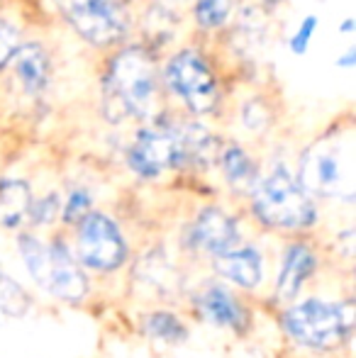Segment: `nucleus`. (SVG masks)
Returning a JSON list of instances; mask_svg holds the SVG:
<instances>
[{
	"label": "nucleus",
	"instance_id": "9",
	"mask_svg": "<svg viewBox=\"0 0 356 358\" xmlns=\"http://www.w3.org/2000/svg\"><path fill=\"white\" fill-rule=\"evenodd\" d=\"M64 17L86 42L110 47L127 32V17L118 0H59Z\"/></svg>",
	"mask_w": 356,
	"mask_h": 358
},
{
	"label": "nucleus",
	"instance_id": "22",
	"mask_svg": "<svg viewBox=\"0 0 356 358\" xmlns=\"http://www.w3.org/2000/svg\"><path fill=\"white\" fill-rule=\"evenodd\" d=\"M320 20L315 17V15H308V17L303 20V22L298 24V29H295V34L290 37V52L295 54V57H303L305 52H308L310 47V39H313L315 29H318Z\"/></svg>",
	"mask_w": 356,
	"mask_h": 358
},
{
	"label": "nucleus",
	"instance_id": "25",
	"mask_svg": "<svg viewBox=\"0 0 356 358\" xmlns=\"http://www.w3.org/2000/svg\"><path fill=\"white\" fill-rule=\"evenodd\" d=\"M354 27H356V24H354V20L352 17H347V20H344V24H342V27H339V29H342V32H354Z\"/></svg>",
	"mask_w": 356,
	"mask_h": 358
},
{
	"label": "nucleus",
	"instance_id": "13",
	"mask_svg": "<svg viewBox=\"0 0 356 358\" xmlns=\"http://www.w3.org/2000/svg\"><path fill=\"white\" fill-rule=\"evenodd\" d=\"M215 271L222 278L232 280V283L247 287H257L262 283L264 275V259L254 246H234V249L225 251V254L215 256Z\"/></svg>",
	"mask_w": 356,
	"mask_h": 358
},
{
	"label": "nucleus",
	"instance_id": "7",
	"mask_svg": "<svg viewBox=\"0 0 356 358\" xmlns=\"http://www.w3.org/2000/svg\"><path fill=\"white\" fill-rule=\"evenodd\" d=\"M127 164L142 178H157L169 169H183V127L180 124L144 127L129 146Z\"/></svg>",
	"mask_w": 356,
	"mask_h": 358
},
{
	"label": "nucleus",
	"instance_id": "10",
	"mask_svg": "<svg viewBox=\"0 0 356 358\" xmlns=\"http://www.w3.org/2000/svg\"><path fill=\"white\" fill-rule=\"evenodd\" d=\"M188 244L193 246V249L203 251V254H210V256L225 254V251L239 246L237 222L220 208L200 210L193 227L188 229Z\"/></svg>",
	"mask_w": 356,
	"mask_h": 358
},
{
	"label": "nucleus",
	"instance_id": "16",
	"mask_svg": "<svg viewBox=\"0 0 356 358\" xmlns=\"http://www.w3.org/2000/svg\"><path fill=\"white\" fill-rule=\"evenodd\" d=\"M29 205H32V193L24 180H0V227L15 229L27 217Z\"/></svg>",
	"mask_w": 356,
	"mask_h": 358
},
{
	"label": "nucleus",
	"instance_id": "4",
	"mask_svg": "<svg viewBox=\"0 0 356 358\" xmlns=\"http://www.w3.org/2000/svg\"><path fill=\"white\" fill-rule=\"evenodd\" d=\"M285 334L308 349L329 351L342 346L354 329L352 302L305 300L288 307L280 317Z\"/></svg>",
	"mask_w": 356,
	"mask_h": 358
},
{
	"label": "nucleus",
	"instance_id": "24",
	"mask_svg": "<svg viewBox=\"0 0 356 358\" xmlns=\"http://www.w3.org/2000/svg\"><path fill=\"white\" fill-rule=\"evenodd\" d=\"M354 62H356V49H354V47H349L347 52H344L342 57L337 59V66H342V69H352V66H354Z\"/></svg>",
	"mask_w": 356,
	"mask_h": 358
},
{
	"label": "nucleus",
	"instance_id": "26",
	"mask_svg": "<svg viewBox=\"0 0 356 358\" xmlns=\"http://www.w3.org/2000/svg\"><path fill=\"white\" fill-rule=\"evenodd\" d=\"M264 3H269V5H278V3H283V0H264Z\"/></svg>",
	"mask_w": 356,
	"mask_h": 358
},
{
	"label": "nucleus",
	"instance_id": "1",
	"mask_svg": "<svg viewBox=\"0 0 356 358\" xmlns=\"http://www.w3.org/2000/svg\"><path fill=\"white\" fill-rule=\"evenodd\" d=\"M103 90L105 115L110 117V122H120L122 117H152L159 100L157 64L144 49H122L110 62Z\"/></svg>",
	"mask_w": 356,
	"mask_h": 358
},
{
	"label": "nucleus",
	"instance_id": "5",
	"mask_svg": "<svg viewBox=\"0 0 356 358\" xmlns=\"http://www.w3.org/2000/svg\"><path fill=\"white\" fill-rule=\"evenodd\" d=\"M20 256L27 264V271L39 287L66 302H81L88 295V278L81 271L78 259L66 249V244L54 241L42 244L37 236H20Z\"/></svg>",
	"mask_w": 356,
	"mask_h": 358
},
{
	"label": "nucleus",
	"instance_id": "19",
	"mask_svg": "<svg viewBox=\"0 0 356 358\" xmlns=\"http://www.w3.org/2000/svg\"><path fill=\"white\" fill-rule=\"evenodd\" d=\"M229 13H232V0H198L195 3V20L205 29L222 27Z\"/></svg>",
	"mask_w": 356,
	"mask_h": 358
},
{
	"label": "nucleus",
	"instance_id": "23",
	"mask_svg": "<svg viewBox=\"0 0 356 358\" xmlns=\"http://www.w3.org/2000/svg\"><path fill=\"white\" fill-rule=\"evenodd\" d=\"M59 215V198L57 195H47L42 200H32L27 210V217L32 224H49L54 217Z\"/></svg>",
	"mask_w": 356,
	"mask_h": 358
},
{
	"label": "nucleus",
	"instance_id": "6",
	"mask_svg": "<svg viewBox=\"0 0 356 358\" xmlns=\"http://www.w3.org/2000/svg\"><path fill=\"white\" fill-rule=\"evenodd\" d=\"M166 85L183 100V105L193 115H208L220 103V85L213 69L193 49L173 54L164 71Z\"/></svg>",
	"mask_w": 356,
	"mask_h": 358
},
{
	"label": "nucleus",
	"instance_id": "2",
	"mask_svg": "<svg viewBox=\"0 0 356 358\" xmlns=\"http://www.w3.org/2000/svg\"><path fill=\"white\" fill-rule=\"evenodd\" d=\"M298 183L310 195L354 200V132L352 127L325 134L305 149Z\"/></svg>",
	"mask_w": 356,
	"mask_h": 358
},
{
	"label": "nucleus",
	"instance_id": "11",
	"mask_svg": "<svg viewBox=\"0 0 356 358\" xmlns=\"http://www.w3.org/2000/svg\"><path fill=\"white\" fill-rule=\"evenodd\" d=\"M195 312L215 327H225L237 334H244L252 324L249 312L225 285L210 283L195 297Z\"/></svg>",
	"mask_w": 356,
	"mask_h": 358
},
{
	"label": "nucleus",
	"instance_id": "15",
	"mask_svg": "<svg viewBox=\"0 0 356 358\" xmlns=\"http://www.w3.org/2000/svg\"><path fill=\"white\" fill-rule=\"evenodd\" d=\"M220 166H222V173L227 178V183L234 190H242V193H252V188L259 180V169L254 164V159L237 144H229L220 154Z\"/></svg>",
	"mask_w": 356,
	"mask_h": 358
},
{
	"label": "nucleus",
	"instance_id": "18",
	"mask_svg": "<svg viewBox=\"0 0 356 358\" xmlns=\"http://www.w3.org/2000/svg\"><path fill=\"white\" fill-rule=\"evenodd\" d=\"M29 307V297L17 283H15L10 275H5L0 271V312L10 317H20L24 315Z\"/></svg>",
	"mask_w": 356,
	"mask_h": 358
},
{
	"label": "nucleus",
	"instance_id": "17",
	"mask_svg": "<svg viewBox=\"0 0 356 358\" xmlns=\"http://www.w3.org/2000/svg\"><path fill=\"white\" fill-rule=\"evenodd\" d=\"M142 331L152 339L166 341V344H180L188 336L185 324L178 320L173 312H152V315L142 317Z\"/></svg>",
	"mask_w": 356,
	"mask_h": 358
},
{
	"label": "nucleus",
	"instance_id": "20",
	"mask_svg": "<svg viewBox=\"0 0 356 358\" xmlns=\"http://www.w3.org/2000/svg\"><path fill=\"white\" fill-rule=\"evenodd\" d=\"M90 208H93V198H90V193L86 188H76V190L69 193L66 203H64L62 220L66 222V224H78V222L90 213Z\"/></svg>",
	"mask_w": 356,
	"mask_h": 358
},
{
	"label": "nucleus",
	"instance_id": "21",
	"mask_svg": "<svg viewBox=\"0 0 356 358\" xmlns=\"http://www.w3.org/2000/svg\"><path fill=\"white\" fill-rule=\"evenodd\" d=\"M20 44L22 42H20L17 29H15L10 22H5V20H0V71L13 62V57H15V52H17Z\"/></svg>",
	"mask_w": 356,
	"mask_h": 358
},
{
	"label": "nucleus",
	"instance_id": "3",
	"mask_svg": "<svg viewBox=\"0 0 356 358\" xmlns=\"http://www.w3.org/2000/svg\"><path fill=\"white\" fill-rule=\"evenodd\" d=\"M252 210L271 229H308L318 220L310 193L280 166L252 188Z\"/></svg>",
	"mask_w": 356,
	"mask_h": 358
},
{
	"label": "nucleus",
	"instance_id": "14",
	"mask_svg": "<svg viewBox=\"0 0 356 358\" xmlns=\"http://www.w3.org/2000/svg\"><path fill=\"white\" fill-rule=\"evenodd\" d=\"M15 73H17L20 85L24 88V93L37 95L47 88L49 83V57L37 42L20 44L17 52L13 57Z\"/></svg>",
	"mask_w": 356,
	"mask_h": 358
},
{
	"label": "nucleus",
	"instance_id": "12",
	"mask_svg": "<svg viewBox=\"0 0 356 358\" xmlns=\"http://www.w3.org/2000/svg\"><path fill=\"white\" fill-rule=\"evenodd\" d=\"M315 271H318V256L313 254V249L308 244H300V241L290 244L283 254V261H280L273 297L280 302H290L305 285V280L313 278Z\"/></svg>",
	"mask_w": 356,
	"mask_h": 358
},
{
	"label": "nucleus",
	"instance_id": "8",
	"mask_svg": "<svg viewBox=\"0 0 356 358\" xmlns=\"http://www.w3.org/2000/svg\"><path fill=\"white\" fill-rule=\"evenodd\" d=\"M78 264L93 271H118L127 261V241L120 227L103 213H90L78 222Z\"/></svg>",
	"mask_w": 356,
	"mask_h": 358
}]
</instances>
